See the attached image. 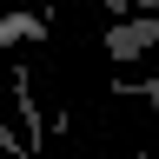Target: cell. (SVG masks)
<instances>
[{
  "label": "cell",
  "mask_w": 159,
  "mask_h": 159,
  "mask_svg": "<svg viewBox=\"0 0 159 159\" xmlns=\"http://www.w3.org/2000/svg\"><path fill=\"white\" fill-rule=\"evenodd\" d=\"M146 47H159V13L126 20V27H113V33H106V60H139Z\"/></svg>",
  "instance_id": "obj_1"
},
{
  "label": "cell",
  "mask_w": 159,
  "mask_h": 159,
  "mask_svg": "<svg viewBox=\"0 0 159 159\" xmlns=\"http://www.w3.org/2000/svg\"><path fill=\"white\" fill-rule=\"evenodd\" d=\"M40 33H47V27H40L33 13H7V20H0V47H20V40H40Z\"/></svg>",
  "instance_id": "obj_2"
},
{
  "label": "cell",
  "mask_w": 159,
  "mask_h": 159,
  "mask_svg": "<svg viewBox=\"0 0 159 159\" xmlns=\"http://www.w3.org/2000/svg\"><path fill=\"white\" fill-rule=\"evenodd\" d=\"M146 99H152V106H159V80H146Z\"/></svg>",
  "instance_id": "obj_3"
},
{
  "label": "cell",
  "mask_w": 159,
  "mask_h": 159,
  "mask_svg": "<svg viewBox=\"0 0 159 159\" xmlns=\"http://www.w3.org/2000/svg\"><path fill=\"white\" fill-rule=\"evenodd\" d=\"M106 7H133V0H106Z\"/></svg>",
  "instance_id": "obj_4"
}]
</instances>
